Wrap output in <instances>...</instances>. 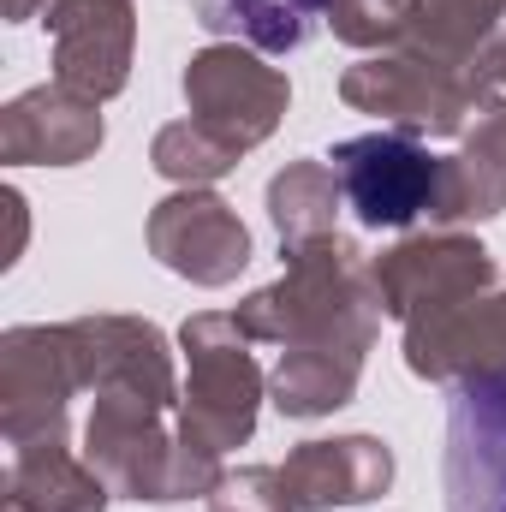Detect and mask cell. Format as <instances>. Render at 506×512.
<instances>
[{"instance_id":"1","label":"cell","mask_w":506,"mask_h":512,"mask_svg":"<svg viewBox=\"0 0 506 512\" xmlns=\"http://www.w3.org/2000/svg\"><path fill=\"white\" fill-rule=\"evenodd\" d=\"M239 328L262 346L286 352H352L364 358L381 328V292L370 256L352 239L328 233L310 245H286V274L251 292L239 310Z\"/></svg>"},{"instance_id":"2","label":"cell","mask_w":506,"mask_h":512,"mask_svg":"<svg viewBox=\"0 0 506 512\" xmlns=\"http://www.w3.org/2000/svg\"><path fill=\"white\" fill-rule=\"evenodd\" d=\"M501 96H506V36L489 54L465 60V66H441V60L381 48L370 60L346 66V78H340L346 108L376 114L387 126L411 131V137H459Z\"/></svg>"},{"instance_id":"3","label":"cell","mask_w":506,"mask_h":512,"mask_svg":"<svg viewBox=\"0 0 506 512\" xmlns=\"http://www.w3.org/2000/svg\"><path fill=\"white\" fill-rule=\"evenodd\" d=\"M179 346H185V364H191V382L179 393V447L215 471L233 447H245L256 435V405H262V370L251 358V334L239 328V316H221V310H203L179 328Z\"/></svg>"},{"instance_id":"4","label":"cell","mask_w":506,"mask_h":512,"mask_svg":"<svg viewBox=\"0 0 506 512\" xmlns=\"http://www.w3.org/2000/svg\"><path fill=\"white\" fill-rule=\"evenodd\" d=\"M328 167L346 191V209L370 233H399V227H417L423 215H435L447 155H429V143L411 137V131L381 126L334 143Z\"/></svg>"},{"instance_id":"5","label":"cell","mask_w":506,"mask_h":512,"mask_svg":"<svg viewBox=\"0 0 506 512\" xmlns=\"http://www.w3.org/2000/svg\"><path fill=\"white\" fill-rule=\"evenodd\" d=\"M78 393H90L78 322L0 334V429L12 447L66 435V411Z\"/></svg>"},{"instance_id":"6","label":"cell","mask_w":506,"mask_h":512,"mask_svg":"<svg viewBox=\"0 0 506 512\" xmlns=\"http://www.w3.org/2000/svg\"><path fill=\"white\" fill-rule=\"evenodd\" d=\"M191 12L209 36L245 42L256 54H298L322 18L346 48H387L405 0H191Z\"/></svg>"},{"instance_id":"7","label":"cell","mask_w":506,"mask_h":512,"mask_svg":"<svg viewBox=\"0 0 506 512\" xmlns=\"http://www.w3.org/2000/svg\"><path fill=\"white\" fill-rule=\"evenodd\" d=\"M286 102H292L286 72L262 66L256 48H245V42H215V48L191 54V66H185L191 120L203 131H215L239 155L274 137V126L286 120Z\"/></svg>"},{"instance_id":"8","label":"cell","mask_w":506,"mask_h":512,"mask_svg":"<svg viewBox=\"0 0 506 512\" xmlns=\"http://www.w3.org/2000/svg\"><path fill=\"white\" fill-rule=\"evenodd\" d=\"M381 292V310L411 322V316H429V310H447L459 298H477L495 286V256L483 251V239L459 233V227H441V233H411L399 239L393 251H381L370 262Z\"/></svg>"},{"instance_id":"9","label":"cell","mask_w":506,"mask_h":512,"mask_svg":"<svg viewBox=\"0 0 506 512\" xmlns=\"http://www.w3.org/2000/svg\"><path fill=\"white\" fill-rule=\"evenodd\" d=\"M149 251L191 286H233L251 268V233L209 185H179L149 209Z\"/></svg>"},{"instance_id":"10","label":"cell","mask_w":506,"mask_h":512,"mask_svg":"<svg viewBox=\"0 0 506 512\" xmlns=\"http://www.w3.org/2000/svg\"><path fill=\"white\" fill-rule=\"evenodd\" d=\"M441 489L447 512H506V376L453 387Z\"/></svg>"},{"instance_id":"11","label":"cell","mask_w":506,"mask_h":512,"mask_svg":"<svg viewBox=\"0 0 506 512\" xmlns=\"http://www.w3.org/2000/svg\"><path fill=\"white\" fill-rule=\"evenodd\" d=\"M42 30L54 36V84L108 102L131 84L137 12L131 0H48Z\"/></svg>"},{"instance_id":"12","label":"cell","mask_w":506,"mask_h":512,"mask_svg":"<svg viewBox=\"0 0 506 512\" xmlns=\"http://www.w3.org/2000/svg\"><path fill=\"white\" fill-rule=\"evenodd\" d=\"M405 370L423 382H483L506 376V292H477L447 310L405 322Z\"/></svg>"},{"instance_id":"13","label":"cell","mask_w":506,"mask_h":512,"mask_svg":"<svg viewBox=\"0 0 506 512\" xmlns=\"http://www.w3.org/2000/svg\"><path fill=\"white\" fill-rule=\"evenodd\" d=\"M102 102L66 90V84H36L0 108V161L6 167H78L102 149Z\"/></svg>"},{"instance_id":"14","label":"cell","mask_w":506,"mask_h":512,"mask_svg":"<svg viewBox=\"0 0 506 512\" xmlns=\"http://www.w3.org/2000/svg\"><path fill=\"white\" fill-rule=\"evenodd\" d=\"M280 489L292 512L364 507L393 489V447L376 435H334V441H298L280 465Z\"/></svg>"},{"instance_id":"15","label":"cell","mask_w":506,"mask_h":512,"mask_svg":"<svg viewBox=\"0 0 506 512\" xmlns=\"http://www.w3.org/2000/svg\"><path fill=\"white\" fill-rule=\"evenodd\" d=\"M108 477L66 447V435L54 441H24L12 447L6 465V507L12 512H108Z\"/></svg>"},{"instance_id":"16","label":"cell","mask_w":506,"mask_h":512,"mask_svg":"<svg viewBox=\"0 0 506 512\" xmlns=\"http://www.w3.org/2000/svg\"><path fill=\"white\" fill-rule=\"evenodd\" d=\"M501 18L506 0H405V18H399L387 48L417 54V60H441V66H465L506 36Z\"/></svg>"},{"instance_id":"17","label":"cell","mask_w":506,"mask_h":512,"mask_svg":"<svg viewBox=\"0 0 506 512\" xmlns=\"http://www.w3.org/2000/svg\"><path fill=\"white\" fill-rule=\"evenodd\" d=\"M358 376H364V358H352V352H280L268 393H274L280 417L310 423V417H328V411L352 405Z\"/></svg>"},{"instance_id":"18","label":"cell","mask_w":506,"mask_h":512,"mask_svg":"<svg viewBox=\"0 0 506 512\" xmlns=\"http://www.w3.org/2000/svg\"><path fill=\"white\" fill-rule=\"evenodd\" d=\"M340 203H346V191H340V179H334L328 161H286V167L268 179V221H274L280 245L328 239Z\"/></svg>"},{"instance_id":"19","label":"cell","mask_w":506,"mask_h":512,"mask_svg":"<svg viewBox=\"0 0 506 512\" xmlns=\"http://www.w3.org/2000/svg\"><path fill=\"white\" fill-rule=\"evenodd\" d=\"M149 161H155V173L173 179V185H215L221 173L239 167V149H227L215 131H203L191 114H185V120H173V126L155 131Z\"/></svg>"},{"instance_id":"20","label":"cell","mask_w":506,"mask_h":512,"mask_svg":"<svg viewBox=\"0 0 506 512\" xmlns=\"http://www.w3.org/2000/svg\"><path fill=\"white\" fill-rule=\"evenodd\" d=\"M209 512H292L286 489H280V465H245L233 477L215 483Z\"/></svg>"},{"instance_id":"21","label":"cell","mask_w":506,"mask_h":512,"mask_svg":"<svg viewBox=\"0 0 506 512\" xmlns=\"http://www.w3.org/2000/svg\"><path fill=\"white\" fill-rule=\"evenodd\" d=\"M42 6H48V0H42ZM30 12H36V0H6V18H12V24L30 18Z\"/></svg>"}]
</instances>
